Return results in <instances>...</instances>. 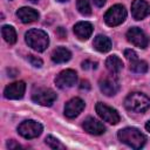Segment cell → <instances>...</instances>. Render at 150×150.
Masks as SVG:
<instances>
[{
  "instance_id": "obj_22",
  "label": "cell",
  "mask_w": 150,
  "mask_h": 150,
  "mask_svg": "<svg viewBox=\"0 0 150 150\" xmlns=\"http://www.w3.org/2000/svg\"><path fill=\"white\" fill-rule=\"evenodd\" d=\"M76 7H77V11L84 16H88L91 14V7L88 0H76Z\"/></svg>"
},
{
  "instance_id": "obj_17",
  "label": "cell",
  "mask_w": 150,
  "mask_h": 150,
  "mask_svg": "<svg viewBox=\"0 0 150 150\" xmlns=\"http://www.w3.org/2000/svg\"><path fill=\"white\" fill-rule=\"evenodd\" d=\"M94 48L100 52V53H107L111 49V41L108 36L98 34L94 38V42H93Z\"/></svg>"
},
{
  "instance_id": "obj_31",
  "label": "cell",
  "mask_w": 150,
  "mask_h": 150,
  "mask_svg": "<svg viewBox=\"0 0 150 150\" xmlns=\"http://www.w3.org/2000/svg\"><path fill=\"white\" fill-rule=\"evenodd\" d=\"M145 129L150 132V121H148V122H146V124H145Z\"/></svg>"
},
{
  "instance_id": "obj_5",
  "label": "cell",
  "mask_w": 150,
  "mask_h": 150,
  "mask_svg": "<svg viewBox=\"0 0 150 150\" xmlns=\"http://www.w3.org/2000/svg\"><path fill=\"white\" fill-rule=\"evenodd\" d=\"M42 130H43L42 124L39 123V122H36V121H33V120L23 121L18 127L19 135H21L23 138H27V139L35 138V137L40 136L41 132H42Z\"/></svg>"
},
{
  "instance_id": "obj_11",
  "label": "cell",
  "mask_w": 150,
  "mask_h": 150,
  "mask_svg": "<svg viewBox=\"0 0 150 150\" xmlns=\"http://www.w3.org/2000/svg\"><path fill=\"white\" fill-rule=\"evenodd\" d=\"M26 91V84L23 81H16L8 84L4 90V96L8 100H19L22 98Z\"/></svg>"
},
{
  "instance_id": "obj_8",
  "label": "cell",
  "mask_w": 150,
  "mask_h": 150,
  "mask_svg": "<svg viewBox=\"0 0 150 150\" xmlns=\"http://www.w3.org/2000/svg\"><path fill=\"white\" fill-rule=\"evenodd\" d=\"M127 40L132 43L134 46L138 47V48H146L149 45V39L146 36V34L138 27H131L128 32H127Z\"/></svg>"
},
{
  "instance_id": "obj_27",
  "label": "cell",
  "mask_w": 150,
  "mask_h": 150,
  "mask_svg": "<svg viewBox=\"0 0 150 150\" xmlns=\"http://www.w3.org/2000/svg\"><path fill=\"white\" fill-rule=\"evenodd\" d=\"M7 148H8L9 150H14V149H21V145H20V144H18L15 141L11 139V141H8V142H7Z\"/></svg>"
},
{
  "instance_id": "obj_25",
  "label": "cell",
  "mask_w": 150,
  "mask_h": 150,
  "mask_svg": "<svg viewBox=\"0 0 150 150\" xmlns=\"http://www.w3.org/2000/svg\"><path fill=\"white\" fill-rule=\"evenodd\" d=\"M124 56H125V57H127V60H129L130 62L138 60L136 52H135V50H132V49H125V50H124Z\"/></svg>"
},
{
  "instance_id": "obj_21",
  "label": "cell",
  "mask_w": 150,
  "mask_h": 150,
  "mask_svg": "<svg viewBox=\"0 0 150 150\" xmlns=\"http://www.w3.org/2000/svg\"><path fill=\"white\" fill-rule=\"evenodd\" d=\"M148 63L143 60H136V61H132L130 62V70L134 71V73H137V74H144L148 71Z\"/></svg>"
},
{
  "instance_id": "obj_12",
  "label": "cell",
  "mask_w": 150,
  "mask_h": 150,
  "mask_svg": "<svg viewBox=\"0 0 150 150\" xmlns=\"http://www.w3.org/2000/svg\"><path fill=\"white\" fill-rule=\"evenodd\" d=\"M84 101L80 97H74L69 100L64 105V115L68 118H75L84 109Z\"/></svg>"
},
{
  "instance_id": "obj_18",
  "label": "cell",
  "mask_w": 150,
  "mask_h": 150,
  "mask_svg": "<svg viewBox=\"0 0 150 150\" xmlns=\"http://www.w3.org/2000/svg\"><path fill=\"white\" fill-rule=\"evenodd\" d=\"M71 59V53L66 47H57L52 53V60L55 63H64Z\"/></svg>"
},
{
  "instance_id": "obj_6",
  "label": "cell",
  "mask_w": 150,
  "mask_h": 150,
  "mask_svg": "<svg viewBox=\"0 0 150 150\" xmlns=\"http://www.w3.org/2000/svg\"><path fill=\"white\" fill-rule=\"evenodd\" d=\"M56 98H57L56 93L50 88H39L32 95V100L35 103L45 107H50Z\"/></svg>"
},
{
  "instance_id": "obj_30",
  "label": "cell",
  "mask_w": 150,
  "mask_h": 150,
  "mask_svg": "<svg viewBox=\"0 0 150 150\" xmlns=\"http://www.w3.org/2000/svg\"><path fill=\"white\" fill-rule=\"evenodd\" d=\"M107 0H94V4L97 6V7H102L104 4H105Z\"/></svg>"
},
{
  "instance_id": "obj_20",
  "label": "cell",
  "mask_w": 150,
  "mask_h": 150,
  "mask_svg": "<svg viewBox=\"0 0 150 150\" xmlns=\"http://www.w3.org/2000/svg\"><path fill=\"white\" fill-rule=\"evenodd\" d=\"M1 34L2 38L5 39V41L9 45H14L16 42V32L14 29V27L9 26V25H5L1 27Z\"/></svg>"
},
{
  "instance_id": "obj_33",
  "label": "cell",
  "mask_w": 150,
  "mask_h": 150,
  "mask_svg": "<svg viewBox=\"0 0 150 150\" xmlns=\"http://www.w3.org/2000/svg\"><path fill=\"white\" fill-rule=\"evenodd\" d=\"M57 1H60V2H64V1H68V0H57Z\"/></svg>"
},
{
  "instance_id": "obj_19",
  "label": "cell",
  "mask_w": 150,
  "mask_h": 150,
  "mask_svg": "<svg viewBox=\"0 0 150 150\" xmlns=\"http://www.w3.org/2000/svg\"><path fill=\"white\" fill-rule=\"evenodd\" d=\"M105 67L111 74H117L123 68V61L117 55H110L105 60Z\"/></svg>"
},
{
  "instance_id": "obj_4",
  "label": "cell",
  "mask_w": 150,
  "mask_h": 150,
  "mask_svg": "<svg viewBox=\"0 0 150 150\" xmlns=\"http://www.w3.org/2000/svg\"><path fill=\"white\" fill-rule=\"evenodd\" d=\"M127 18V9L123 5H114L111 6L104 14V22L110 26V27H115L121 25Z\"/></svg>"
},
{
  "instance_id": "obj_14",
  "label": "cell",
  "mask_w": 150,
  "mask_h": 150,
  "mask_svg": "<svg viewBox=\"0 0 150 150\" xmlns=\"http://www.w3.org/2000/svg\"><path fill=\"white\" fill-rule=\"evenodd\" d=\"M82 127L90 135H96L97 136V135L104 134V131H105V127L103 125V123L100 122L98 120L94 118V117H87L83 121Z\"/></svg>"
},
{
  "instance_id": "obj_3",
  "label": "cell",
  "mask_w": 150,
  "mask_h": 150,
  "mask_svg": "<svg viewBox=\"0 0 150 150\" xmlns=\"http://www.w3.org/2000/svg\"><path fill=\"white\" fill-rule=\"evenodd\" d=\"M25 40H26V43L36 52L46 50L49 45V38L47 33L36 28L29 29L25 34Z\"/></svg>"
},
{
  "instance_id": "obj_2",
  "label": "cell",
  "mask_w": 150,
  "mask_h": 150,
  "mask_svg": "<svg viewBox=\"0 0 150 150\" xmlns=\"http://www.w3.org/2000/svg\"><path fill=\"white\" fill-rule=\"evenodd\" d=\"M124 107L132 112H144L150 108V98L143 93H131L124 100Z\"/></svg>"
},
{
  "instance_id": "obj_13",
  "label": "cell",
  "mask_w": 150,
  "mask_h": 150,
  "mask_svg": "<svg viewBox=\"0 0 150 150\" xmlns=\"http://www.w3.org/2000/svg\"><path fill=\"white\" fill-rule=\"evenodd\" d=\"M150 14V4L145 0H134L131 4V15L135 20H142Z\"/></svg>"
},
{
  "instance_id": "obj_1",
  "label": "cell",
  "mask_w": 150,
  "mask_h": 150,
  "mask_svg": "<svg viewBox=\"0 0 150 150\" xmlns=\"http://www.w3.org/2000/svg\"><path fill=\"white\" fill-rule=\"evenodd\" d=\"M118 139L132 149H141L146 142V137L136 128H123L117 132Z\"/></svg>"
},
{
  "instance_id": "obj_15",
  "label": "cell",
  "mask_w": 150,
  "mask_h": 150,
  "mask_svg": "<svg viewBox=\"0 0 150 150\" xmlns=\"http://www.w3.org/2000/svg\"><path fill=\"white\" fill-rule=\"evenodd\" d=\"M16 16L23 22V23H30L39 19L40 14L38 11L30 7H21L16 11Z\"/></svg>"
},
{
  "instance_id": "obj_28",
  "label": "cell",
  "mask_w": 150,
  "mask_h": 150,
  "mask_svg": "<svg viewBox=\"0 0 150 150\" xmlns=\"http://www.w3.org/2000/svg\"><path fill=\"white\" fill-rule=\"evenodd\" d=\"M56 34L59 35L60 39H64L66 35H67V32H66V29H64L63 27H59V28L56 29Z\"/></svg>"
},
{
  "instance_id": "obj_23",
  "label": "cell",
  "mask_w": 150,
  "mask_h": 150,
  "mask_svg": "<svg viewBox=\"0 0 150 150\" xmlns=\"http://www.w3.org/2000/svg\"><path fill=\"white\" fill-rule=\"evenodd\" d=\"M45 143L49 146V148H52V149H55V150H64L66 149V146L57 139V138H55L54 136H47L46 137V139H45Z\"/></svg>"
},
{
  "instance_id": "obj_24",
  "label": "cell",
  "mask_w": 150,
  "mask_h": 150,
  "mask_svg": "<svg viewBox=\"0 0 150 150\" xmlns=\"http://www.w3.org/2000/svg\"><path fill=\"white\" fill-rule=\"evenodd\" d=\"M28 61H29V63H30L33 67H35V68H41L42 64H43L42 60H41L40 57H38V56H34V55H28Z\"/></svg>"
},
{
  "instance_id": "obj_29",
  "label": "cell",
  "mask_w": 150,
  "mask_h": 150,
  "mask_svg": "<svg viewBox=\"0 0 150 150\" xmlns=\"http://www.w3.org/2000/svg\"><path fill=\"white\" fill-rule=\"evenodd\" d=\"M80 89H81V90H83V89H84V90H89V89H90V84H89V82L83 80V81L81 82V84H80Z\"/></svg>"
},
{
  "instance_id": "obj_32",
  "label": "cell",
  "mask_w": 150,
  "mask_h": 150,
  "mask_svg": "<svg viewBox=\"0 0 150 150\" xmlns=\"http://www.w3.org/2000/svg\"><path fill=\"white\" fill-rule=\"evenodd\" d=\"M29 1H32V2H38L39 0H29Z\"/></svg>"
},
{
  "instance_id": "obj_10",
  "label": "cell",
  "mask_w": 150,
  "mask_h": 150,
  "mask_svg": "<svg viewBox=\"0 0 150 150\" xmlns=\"http://www.w3.org/2000/svg\"><path fill=\"white\" fill-rule=\"evenodd\" d=\"M98 87H100V90L105 96H114L120 90L118 80L112 75H108V76L102 77L98 81Z\"/></svg>"
},
{
  "instance_id": "obj_7",
  "label": "cell",
  "mask_w": 150,
  "mask_h": 150,
  "mask_svg": "<svg viewBox=\"0 0 150 150\" xmlns=\"http://www.w3.org/2000/svg\"><path fill=\"white\" fill-rule=\"evenodd\" d=\"M95 110L97 112V115L104 121V122H108L110 124H117L121 120L120 117V114L116 109L102 103V102H97L96 105H95Z\"/></svg>"
},
{
  "instance_id": "obj_16",
  "label": "cell",
  "mask_w": 150,
  "mask_h": 150,
  "mask_svg": "<svg viewBox=\"0 0 150 150\" xmlns=\"http://www.w3.org/2000/svg\"><path fill=\"white\" fill-rule=\"evenodd\" d=\"M74 33L80 40H88L93 33V25L88 21H80L74 26Z\"/></svg>"
},
{
  "instance_id": "obj_9",
  "label": "cell",
  "mask_w": 150,
  "mask_h": 150,
  "mask_svg": "<svg viewBox=\"0 0 150 150\" xmlns=\"http://www.w3.org/2000/svg\"><path fill=\"white\" fill-rule=\"evenodd\" d=\"M77 81V74L73 69H66L60 71L55 77V84L60 89L71 88Z\"/></svg>"
},
{
  "instance_id": "obj_26",
  "label": "cell",
  "mask_w": 150,
  "mask_h": 150,
  "mask_svg": "<svg viewBox=\"0 0 150 150\" xmlns=\"http://www.w3.org/2000/svg\"><path fill=\"white\" fill-rule=\"evenodd\" d=\"M81 66H82V68L86 69V70H87V69H90V68H91V69H96L97 63H96V62H91V61H89V60H86V61L82 62Z\"/></svg>"
}]
</instances>
